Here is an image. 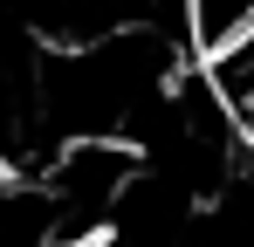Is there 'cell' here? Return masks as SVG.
Here are the masks:
<instances>
[{"label": "cell", "instance_id": "obj_1", "mask_svg": "<svg viewBox=\"0 0 254 247\" xmlns=\"http://www.w3.org/2000/svg\"><path fill=\"white\" fill-rule=\"evenodd\" d=\"M179 35L199 62H220L254 35V0H179Z\"/></svg>", "mask_w": 254, "mask_h": 247}]
</instances>
